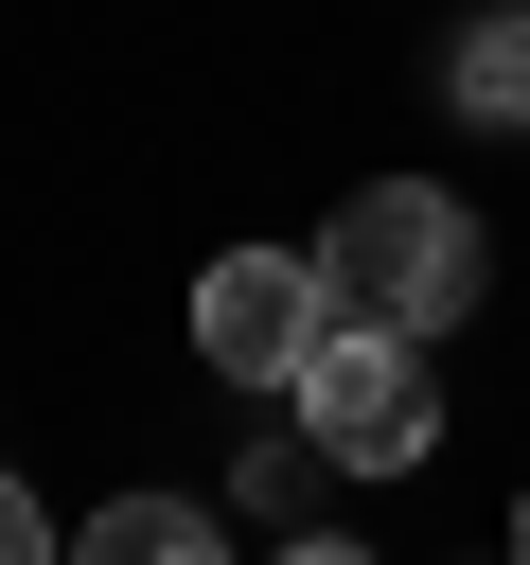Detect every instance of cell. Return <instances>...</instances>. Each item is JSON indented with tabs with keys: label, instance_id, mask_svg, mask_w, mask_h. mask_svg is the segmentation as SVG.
<instances>
[{
	"label": "cell",
	"instance_id": "obj_1",
	"mask_svg": "<svg viewBox=\"0 0 530 565\" xmlns=\"http://www.w3.org/2000/svg\"><path fill=\"white\" fill-rule=\"evenodd\" d=\"M318 282H336V318H371V335H459L477 318V212L442 194V177H371L336 230H318Z\"/></svg>",
	"mask_w": 530,
	"mask_h": 565
},
{
	"label": "cell",
	"instance_id": "obj_2",
	"mask_svg": "<svg viewBox=\"0 0 530 565\" xmlns=\"http://www.w3.org/2000/svg\"><path fill=\"white\" fill-rule=\"evenodd\" d=\"M300 441L336 459V477H406L424 441H442V371H424V335H371V318H336L318 353H300Z\"/></svg>",
	"mask_w": 530,
	"mask_h": 565
},
{
	"label": "cell",
	"instance_id": "obj_4",
	"mask_svg": "<svg viewBox=\"0 0 530 565\" xmlns=\"http://www.w3.org/2000/svg\"><path fill=\"white\" fill-rule=\"evenodd\" d=\"M71 565H230V530H212V494H106L71 530Z\"/></svg>",
	"mask_w": 530,
	"mask_h": 565
},
{
	"label": "cell",
	"instance_id": "obj_6",
	"mask_svg": "<svg viewBox=\"0 0 530 565\" xmlns=\"http://www.w3.org/2000/svg\"><path fill=\"white\" fill-rule=\"evenodd\" d=\"M0 565H71V547H53V512H35L18 477H0Z\"/></svg>",
	"mask_w": 530,
	"mask_h": 565
},
{
	"label": "cell",
	"instance_id": "obj_8",
	"mask_svg": "<svg viewBox=\"0 0 530 565\" xmlns=\"http://www.w3.org/2000/svg\"><path fill=\"white\" fill-rule=\"evenodd\" d=\"M512 565H530V512H512Z\"/></svg>",
	"mask_w": 530,
	"mask_h": 565
},
{
	"label": "cell",
	"instance_id": "obj_7",
	"mask_svg": "<svg viewBox=\"0 0 530 565\" xmlns=\"http://www.w3.org/2000/svg\"><path fill=\"white\" fill-rule=\"evenodd\" d=\"M265 565H371V547H318V530H300V547H265Z\"/></svg>",
	"mask_w": 530,
	"mask_h": 565
},
{
	"label": "cell",
	"instance_id": "obj_3",
	"mask_svg": "<svg viewBox=\"0 0 530 565\" xmlns=\"http://www.w3.org/2000/svg\"><path fill=\"white\" fill-rule=\"evenodd\" d=\"M318 335H336L318 247H212V282H194V353H212L230 388H300Z\"/></svg>",
	"mask_w": 530,
	"mask_h": 565
},
{
	"label": "cell",
	"instance_id": "obj_5",
	"mask_svg": "<svg viewBox=\"0 0 530 565\" xmlns=\"http://www.w3.org/2000/svg\"><path fill=\"white\" fill-rule=\"evenodd\" d=\"M459 106H477V124H530V0L459 35Z\"/></svg>",
	"mask_w": 530,
	"mask_h": 565
}]
</instances>
